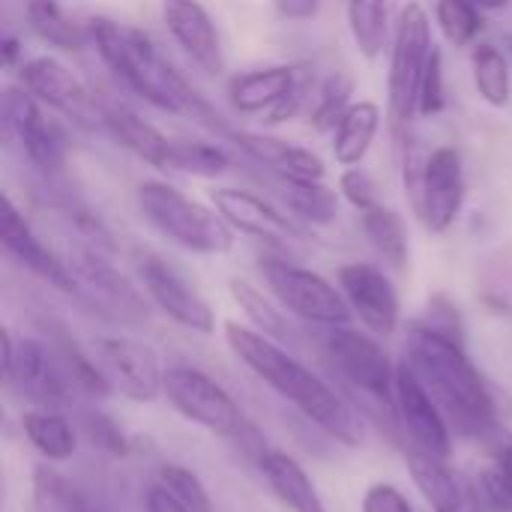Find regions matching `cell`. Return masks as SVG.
<instances>
[{"label": "cell", "instance_id": "cell-1", "mask_svg": "<svg viewBox=\"0 0 512 512\" xmlns=\"http://www.w3.org/2000/svg\"><path fill=\"white\" fill-rule=\"evenodd\" d=\"M87 24H90L93 51L126 90H132L156 111L189 117L198 126L210 129L213 135H219V141L225 138L231 123L216 111V105H210L198 93L192 81H186L177 72V66L159 51V45L147 30L105 15H93L87 18Z\"/></svg>", "mask_w": 512, "mask_h": 512}, {"label": "cell", "instance_id": "cell-2", "mask_svg": "<svg viewBox=\"0 0 512 512\" xmlns=\"http://www.w3.org/2000/svg\"><path fill=\"white\" fill-rule=\"evenodd\" d=\"M225 342L234 357L255 372L270 390H276L285 402H291L306 420H312L321 432L345 447L366 444V417L348 402L336 387H330L321 375L306 369L282 342L258 333L255 327L228 321Z\"/></svg>", "mask_w": 512, "mask_h": 512}, {"label": "cell", "instance_id": "cell-3", "mask_svg": "<svg viewBox=\"0 0 512 512\" xmlns=\"http://www.w3.org/2000/svg\"><path fill=\"white\" fill-rule=\"evenodd\" d=\"M423 387L432 393L447 423L468 438H483L501 423V399L477 363L468 357L465 342L435 333L414 321L405 339L402 357Z\"/></svg>", "mask_w": 512, "mask_h": 512}, {"label": "cell", "instance_id": "cell-4", "mask_svg": "<svg viewBox=\"0 0 512 512\" xmlns=\"http://www.w3.org/2000/svg\"><path fill=\"white\" fill-rule=\"evenodd\" d=\"M135 207L156 234L192 255H228L237 243V231L213 204L189 198L168 180H141L135 186Z\"/></svg>", "mask_w": 512, "mask_h": 512}, {"label": "cell", "instance_id": "cell-5", "mask_svg": "<svg viewBox=\"0 0 512 512\" xmlns=\"http://www.w3.org/2000/svg\"><path fill=\"white\" fill-rule=\"evenodd\" d=\"M432 21L423 3L408 0L393 24L390 36V69H387V126L393 141L414 129L420 84L435 51Z\"/></svg>", "mask_w": 512, "mask_h": 512}, {"label": "cell", "instance_id": "cell-6", "mask_svg": "<svg viewBox=\"0 0 512 512\" xmlns=\"http://www.w3.org/2000/svg\"><path fill=\"white\" fill-rule=\"evenodd\" d=\"M63 261L75 282V297L90 303L99 315L123 327H144L150 321V297L123 270H117L105 249L81 240L66 249Z\"/></svg>", "mask_w": 512, "mask_h": 512}, {"label": "cell", "instance_id": "cell-7", "mask_svg": "<svg viewBox=\"0 0 512 512\" xmlns=\"http://www.w3.org/2000/svg\"><path fill=\"white\" fill-rule=\"evenodd\" d=\"M324 354L333 372L369 405L384 408L396 417V369L375 333L357 330L351 324L324 327ZM399 423V420H396Z\"/></svg>", "mask_w": 512, "mask_h": 512}, {"label": "cell", "instance_id": "cell-8", "mask_svg": "<svg viewBox=\"0 0 512 512\" xmlns=\"http://www.w3.org/2000/svg\"><path fill=\"white\" fill-rule=\"evenodd\" d=\"M162 396L180 417H186L189 423H195L219 438H228L237 444L258 438L255 426L246 420V414L234 402V396L216 378H210L207 372H201L195 366H168Z\"/></svg>", "mask_w": 512, "mask_h": 512}, {"label": "cell", "instance_id": "cell-9", "mask_svg": "<svg viewBox=\"0 0 512 512\" xmlns=\"http://www.w3.org/2000/svg\"><path fill=\"white\" fill-rule=\"evenodd\" d=\"M258 270L264 276L267 291L279 300V306L288 315H294L306 324H315L321 330L351 324L354 312H351L345 294L321 273L300 267L279 255H264L258 261Z\"/></svg>", "mask_w": 512, "mask_h": 512}, {"label": "cell", "instance_id": "cell-10", "mask_svg": "<svg viewBox=\"0 0 512 512\" xmlns=\"http://www.w3.org/2000/svg\"><path fill=\"white\" fill-rule=\"evenodd\" d=\"M3 135L42 177L60 174L69 159V138L63 126L51 120L45 105L21 84L3 90Z\"/></svg>", "mask_w": 512, "mask_h": 512}, {"label": "cell", "instance_id": "cell-11", "mask_svg": "<svg viewBox=\"0 0 512 512\" xmlns=\"http://www.w3.org/2000/svg\"><path fill=\"white\" fill-rule=\"evenodd\" d=\"M3 384L21 393L33 408H60L75 393L54 351L39 339H15L9 327L0 333Z\"/></svg>", "mask_w": 512, "mask_h": 512}, {"label": "cell", "instance_id": "cell-12", "mask_svg": "<svg viewBox=\"0 0 512 512\" xmlns=\"http://www.w3.org/2000/svg\"><path fill=\"white\" fill-rule=\"evenodd\" d=\"M210 204L237 234H246L276 252L312 240V228L297 222L282 204L261 192L243 186H216L210 192Z\"/></svg>", "mask_w": 512, "mask_h": 512}, {"label": "cell", "instance_id": "cell-13", "mask_svg": "<svg viewBox=\"0 0 512 512\" xmlns=\"http://www.w3.org/2000/svg\"><path fill=\"white\" fill-rule=\"evenodd\" d=\"M18 84L30 90L45 108L63 114L81 129H102V99L54 54L27 57L18 66Z\"/></svg>", "mask_w": 512, "mask_h": 512}, {"label": "cell", "instance_id": "cell-14", "mask_svg": "<svg viewBox=\"0 0 512 512\" xmlns=\"http://www.w3.org/2000/svg\"><path fill=\"white\" fill-rule=\"evenodd\" d=\"M465 198H468V177H465L462 153L450 144L429 150L423 180L411 204L414 216L423 222L429 234L441 237L459 222L465 210Z\"/></svg>", "mask_w": 512, "mask_h": 512}, {"label": "cell", "instance_id": "cell-15", "mask_svg": "<svg viewBox=\"0 0 512 512\" xmlns=\"http://www.w3.org/2000/svg\"><path fill=\"white\" fill-rule=\"evenodd\" d=\"M138 282H141L144 294L150 297L153 309H159L177 327L198 333V336H210L216 330L213 306L165 258L144 255L138 261Z\"/></svg>", "mask_w": 512, "mask_h": 512}, {"label": "cell", "instance_id": "cell-16", "mask_svg": "<svg viewBox=\"0 0 512 512\" xmlns=\"http://www.w3.org/2000/svg\"><path fill=\"white\" fill-rule=\"evenodd\" d=\"M96 363L117 393L132 402H156L165 390V369L156 351L132 336H99Z\"/></svg>", "mask_w": 512, "mask_h": 512}, {"label": "cell", "instance_id": "cell-17", "mask_svg": "<svg viewBox=\"0 0 512 512\" xmlns=\"http://www.w3.org/2000/svg\"><path fill=\"white\" fill-rule=\"evenodd\" d=\"M339 291L354 318L375 336H393L402 321V300L387 270L369 261H348L339 267Z\"/></svg>", "mask_w": 512, "mask_h": 512}, {"label": "cell", "instance_id": "cell-18", "mask_svg": "<svg viewBox=\"0 0 512 512\" xmlns=\"http://www.w3.org/2000/svg\"><path fill=\"white\" fill-rule=\"evenodd\" d=\"M396 420L411 438L414 450L450 459L453 453V426L447 423L444 411L414 375V369L402 360L396 369Z\"/></svg>", "mask_w": 512, "mask_h": 512}, {"label": "cell", "instance_id": "cell-19", "mask_svg": "<svg viewBox=\"0 0 512 512\" xmlns=\"http://www.w3.org/2000/svg\"><path fill=\"white\" fill-rule=\"evenodd\" d=\"M159 18L171 42L210 78L225 75V48L216 18L201 0H159Z\"/></svg>", "mask_w": 512, "mask_h": 512}, {"label": "cell", "instance_id": "cell-20", "mask_svg": "<svg viewBox=\"0 0 512 512\" xmlns=\"http://www.w3.org/2000/svg\"><path fill=\"white\" fill-rule=\"evenodd\" d=\"M222 141L231 144L252 165L264 168L273 180H327V162L315 150L279 135L231 126Z\"/></svg>", "mask_w": 512, "mask_h": 512}, {"label": "cell", "instance_id": "cell-21", "mask_svg": "<svg viewBox=\"0 0 512 512\" xmlns=\"http://www.w3.org/2000/svg\"><path fill=\"white\" fill-rule=\"evenodd\" d=\"M0 240L6 255L24 267L27 273H33L36 279L48 282L51 288L72 294L75 297V282L69 276V267L63 261V255H57L54 249H48L42 243V237L33 231V225L27 222V216L18 210V204L12 201V195H3V225H0Z\"/></svg>", "mask_w": 512, "mask_h": 512}, {"label": "cell", "instance_id": "cell-22", "mask_svg": "<svg viewBox=\"0 0 512 512\" xmlns=\"http://www.w3.org/2000/svg\"><path fill=\"white\" fill-rule=\"evenodd\" d=\"M408 474L417 486V492L426 498V504L435 512H483V492L480 483L468 480L456 468L447 465V459L408 450Z\"/></svg>", "mask_w": 512, "mask_h": 512}, {"label": "cell", "instance_id": "cell-23", "mask_svg": "<svg viewBox=\"0 0 512 512\" xmlns=\"http://www.w3.org/2000/svg\"><path fill=\"white\" fill-rule=\"evenodd\" d=\"M303 72L306 63H267L237 72L234 78H228L225 87L228 105L243 117H255V114L264 117L300 81Z\"/></svg>", "mask_w": 512, "mask_h": 512}, {"label": "cell", "instance_id": "cell-24", "mask_svg": "<svg viewBox=\"0 0 512 512\" xmlns=\"http://www.w3.org/2000/svg\"><path fill=\"white\" fill-rule=\"evenodd\" d=\"M102 132H108L123 150H129L135 159L147 162L150 168L168 171V156H171L174 138H168L159 126H153L135 108L123 105V102L102 99Z\"/></svg>", "mask_w": 512, "mask_h": 512}, {"label": "cell", "instance_id": "cell-25", "mask_svg": "<svg viewBox=\"0 0 512 512\" xmlns=\"http://www.w3.org/2000/svg\"><path fill=\"white\" fill-rule=\"evenodd\" d=\"M387 114L381 111L378 102L372 99H357L345 117L339 120V126L330 132V153L336 159V165L342 168H354V165H363L381 126H384Z\"/></svg>", "mask_w": 512, "mask_h": 512}, {"label": "cell", "instance_id": "cell-26", "mask_svg": "<svg viewBox=\"0 0 512 512\" xmlns=\"http://www.w3.org/2000/svg\"><path fill=\"white\" fill-rule=\"evenodd\" d=\"M258 468H261V477L267 480L270 492L291 512H327L312 477L294 456H288L282 450H267V453H261Z\"/></svg>", "mask_w": 512, "mask_h": 512}, {"label": "cell", "instance_id": "cell-27", "mask_svg": "<svg viewBox=\"0 0 512 512\" xmlns=\"http://www.w3.org/2000/svg\"><path fill=\"white\" fill-rule=\"evenodd\" d=\"M24 18L30 24V30L51 48L66 51V54H78L84 48H93L90 39V24L72 18L60 0H27L24 3Z\"/></svg>", "mask_w": 512, "mask_h": 512}, {"label": "cell", "instance_id": "cell-28", "mask_svg": "<svg viewBox=\"0 0 512 512\" xmlns=\"http://www.w3.org/2000/svg\"><path fill=\"white\" fill-rule=\"evenodd\" d=\"M282 207L306 228H327L339 219L342 195L324 180H276Z\"/></svg>", "mask_w": 512, "mask_h": 512}, {"label": "cell", "instance_id": "cell-29", "mask_svg": "<svg viewBox=\"0 0 512 512\" xmlns=\"http://www.w3.org/2000/svg\"><path fill=\"white\" fill-rule=\"evenodd\" d=\"M357 216H360V231L369 240V246L378 252V258L390 270L405 273L411 264V237H408V225H405L402 213L381 204V207L357 213Z\"/></svg>", "mask_w": 512, "mask_h": 512}, {"label": "cell", "instance_id": "cell-30", "mask_svg": "<svg viewBox=\"0 0 512 512\" xmlns=\"http://www.w3.org/2000/svg\"><path fill=\"white\" fill-rule=\"evenodd\" d=\"M21 432L45 462H66L75 456L78 438L72 423L57 408H30L21 414Z\"/></svg>", "mask_w": 512, "mask_h": 512}, {"label": "cell", "instance_id": "cell-31", "mask_svg": "<svg viewBox=\"0 0 512 512\" xmlns=\"http://www.w3.org/2000/svg\"><path fill=\"white\" fill-rule=\"evenodd\" d=\"M471 81L477 96L489 108H507L512 102V60L495 42H477L471 48Z\"/></svg>", "mask_w": 512, "mask_h": 512}, {"label": "cell", "instance_id": "cell-32", "mask_svg": "<svg viewBox=\"0 0 512 512\" xmlns=\"http://www.w3.org/2000/svg\"><path fill=\"white\" fill-rule=\"evenodd\" d=\"M228 291H231L234 303L240 306V312L246 315V321L258 333H264L276 342H288L294 336L291 324H288V312L279 306V300L273 294H264L255 282H249L243 276H234L228 282Z\"/></svg>", "mask_w": 512, "mask_h": 512}, {"label": "cell", "instance_id": "cell-33", "mask_svg": "<svg viewBox=\"0 0 512 512\" xmlns=\"http://www.w3.org/2000/svg\"><path fill=\"white\" fill-rule=\"evenodd\" d=\"M354 90H357V81L348 69H333L327 72L318 84H315V93H312V105H309V126L321 135H330L339 120L345 117V111L357 102L354 99Z\"/></svg>", "mask_w": 512, "mask_h": 512}, {"label": "cell", "instance_id": "cell-34", "mask_svg": "<svg viewBox=\"0 0 512 512\" xmlns=\"http://www.w3.org/2000/svg\"><path fill=\"white\" fill-rule=\"evenodd\" d=\"M348 30L366 60H378L390 42V0H345Z\"/></svg>", "mask_w": 512, "mask_h": 512}, {"label": "cell", "instance_id": "cell-35", "mask_svg": "<svg viewBox=\"0 0 512 512\" xmlns=\"http://www.w3.org/2000/svg\"><path fill=\"white\" fill-rule=\"evenodd\" d=\"M234 168V156L225 144L213 141H180L174 138L168 156V174H186L201 180L225 177Z\"/></svg>", "mask_w": 512, "mask_h": 512}, {"label": "cell", "instance_id": "cell-36", "mask_svg": "<svg viewBox=\"0 0 512 512\" xmlns=\"http://www.w3.org/2000/svg\"><path fill=\"white\" fill-rule=\"evenodd\" d=\"M435 24L453 48H474L486 30V12L471 0H435Z\"/></svg>", "mask_w": 512, "mask_h": 512}, {"label": "cell", "instance_id": "cell-37", "mask_svg": "<svg viewBox=\"0 0 512 512\" xmlns=\"http://www.w3.org/2000/svg\"><path fill=\"white\" fill-rule=\"evenodd\" d=\"M156 486H162V489H165L174 501H180L186 510L216 512V507H213V498H210L207 486L201 483V477H198V474H192V471H189V468H183V465H174V462L162 465V468H159V480H156Z\"/></svg>", "mask_w": 512, "mask_h": 512}, {"label": "cell", "instance_id": "cell-38", "mask_svg": "<svg viewBox=\"0 0 512 512\" xmlns=\"http://www.w3.org/2000/svg\"><path fill=\"white\" fill-rule=\"evenodd\" d=\"M87 507L75 495V489L48 465L33 474V512H84Z\"/></svg>", "mask_w": 512, "mask_h": 512}, {"label": "cell", "instance_id": "cell-39", "mask_svg": "<svg viewBox=\"0 0 512 512\" xmlns=\"http://www.w3.org/2000/svg\"><path fill=\"white\" fill-rule=\"evenodd\" d=\"M339 195L348 207H354L357 213H366V210H375L384 201V192L378 186V180L363 168V165H354V168H342L339 174Z\"/></svg>", "mask_w": 512, "mask_h": 512}, {"label": "cell", "instance_id": "cell-40", "mask_svg": "<svg viewBox=\"0 0 512 512\" xmlns=\"http://www.w3.org/2000/svg\"><path fill=\"white\" fill-rule=\"evenodd\" d=\"M447 108V75H444V51L435 45L432 57H429V66H426V75H423V84H420V99H417V117L420 120H429V117H438L441 111Z\"/></svg>", "mask_w": 512, "mask_h": 512}, {"label": "cell", "instance_id": "cell-41", "mask_svg": "<svg viewBox=\"0 0 512 512\" xmlns=\"http://www.w3.org/2000/svg\"><path fill=\"white\" fill-rule=\"evenodd\" d=\"M315 84H318V78H315V69H309L306 66V72L300 75V81L264 114V123L267 126H282V123H291V120H297L300 114H309V105H312V93H315Z\"/></svg>", "mask_w": 512, "mask_h": 512}, {"label": "cell", "instance_id": "cell-42", "mask_svg": "<svg viewBox=\"0 0 512 512\" xmlns=\"http://www.w3.org/2000/svg\"><path fill=\"white\" fill-rule=\"evenodd\" d=\"M483 501H489L498 510L512 512V444L501 450L495 471H489L480 483Z\"/></svg>", "mask_w": 512, "mask_h": 512}, {"label": "cell", "instance_id": "cell-43", "mask_svg": "<svg viewBox=\"0 0 512 512\" xmlns=\"http://www.w3.org/2000/svg\"><path fill=\"white\" fill-rule=\"evenodd\" d=\"M420 324L432 327V330H435V333H441V336H450V339H456V342H465V327H462L459 306H456L447 294H435V297H429L426 318H420Z\"/></svg>", "mask_w": 512, "mask_h": 512}, {"label": "cell", "instance_id": "cell-44", "mask_svg": "<svg viewBox=\"0 0 512 512\" xmlns=\"http://www.w3.org/2000/svg\"><path fill=\"white\" fill-rule=\"evenodd\" d=\"M360 512H414L408 495L393 483H372L363 492Z\"/></svg>", "mask_w": 512, "mask_h": 512}, {"label": "cell", "instance_id": "cell-45", "mask_svg": "<svg viewBox=\"0 0 512 512\" xmlns=\"http://www.w3.org/2000/svg\"><path fill=\"white\" fill-rule=\"evenodd\" d=\"M84 432L93 441V447H99L111 456H126V450H129L123 432L102 414H84Z\"/></svg>", "mask_w": 512, "mask_h": 512}, {"label": "cell", "instance_id": "cell-46", "mask_svg": "<svg viewBox=\"0 0 512 512\" xmlns=\"http://www.w3.org/2000/svg\"><path fill=\"white\" fill-rule=\"evenodd\" d=\"M273 9L285 21H312L321 15L324 0H273Z\"/></svg>", "mask_w": 512, "mask_h": 512}, {"label": "cell", "instance_id": "cell-47", "mask_svg": "<svg viewBox=\"0 0 512 512\" xmlns=\"http://www.w3.org/2000/svg\"><path fill=\"white\" fill-rule=\"evenodd\" d=\"M24 60H27L24 57V42L15 33H6L0 39V63H3V69H18Z\"/></svg>", "mask_w": 512, "mask_h": 512}, {"label": "cell", "instance_id": "cell-48", "mask_svg": "<svg viewBox=\"0 0 512 512\" xmlns=\"http://www.w3.org/2000/svg\"><path fill=\"white\" fill-rule=\"evenodd\" d=\"M147 512H192V510H186L180 501H174L162 486H153V489L147 492Z\"/></svg>", "mask_w": 512, "mask_h": 512}, {"label": "cell", "instance_id": "cell-49", "mask_svg": "<svg viewBox=\"0 0 512 512\" xmlns=\"http://www.w3.org/2000/svg\"><path fill=\"white\" fill-rule=\"evenodd\" d=\"M471 3H477L483 12H501V9H507L512 0H471Z\"/></svg>", "mask_w": 512, "mask_h": 512}, {"label": "cell", "instance_id": "cell-50", "mask_svg": "<svg viewBox=\"0 0 512 512\" xmlns=\"http://www.w3.org/2000/svg\"><path fill=\"white\" fill-rule=\"evenodd\" d=\"M507 48H510V60H512V33H510V39H507Z\"/></svg>", "mask_w": 512, "mask_h": 512}, {"label": "cell", "instance_id": "cell-51", "mask_svg": "<svg viewBox=\"0 0 512 512\" xmlns=\"http://www.w3.org/2000/svg\"><path fill=\"white\" fill-rule=\"evenodd\" d=\"M84 512H93V510H84Z\"/></svg>", "mask_w": 512, "mask_h": 512}]
</instances>
